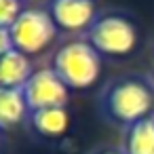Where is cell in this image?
Instances as JSON below:
<instances>
[{"instance_id": "obj_9", "label": "cell", "mask_w": 154, "mask_h": 154, "mask_svg": "<svg viewBox=\"0 0 154 154\" xmlns=\"http://www.w3.org/2000/svg\"><path fill=\"white\" fill-rule=\"evenodd\" d=\"M28 101L21 89H0V129L17 127L28 116Z\"/></svg>"}, {"instance_id": "obj_8", "label": "cell", "mask_w": 154, "mask_h": 154, "mask_svg": "<svg viewBox=\"0 0 154 154\" xmlns=\"http://www.w3.org/2000/svg\"><path fill=\"white\" fill-rule=\"evenodd\" d=\"M32 127L45 137H59L70 127V114L66 108H42L30 112Z\"/></svg>"}, {"instance_id": "obj_11", "label": "cell", "mask_w": 154, "mask_h": 154, "mask_svg": "<svg viewBox=\"0 0 154 154\" xmlns=\"http://www.w3.org/2000/svg\"><path fill=\"white\" fill-rule=\"evenodd\" d=\"M21 13V0H0V28H11Z\"/></svg>"}, {"instance_id": "obj_10", "label": "cell", "mask_w": 154, "mask_h": 154, "mask_svg": "<svg viewBox=\"0 0 154 154\" xmlns=\"http://www.w3.org/2000/svg\"><path fill=\"white\" fill-rule=\"evenodd\" d=\"M125 154H154V118L152 116L127 129Z\"/></svg>"}, {"instance_id": "obj_5", "label": "cell", "mask_w": 154, "mask_h": 154, "mask_svg": "<svg viewBox=\"0 0 154 154\" xmlns=\"http://www.w3.org/2000/svg\"><path fill=\"white\" fill-rule=\"evenodd\" d=\"M21 91L30 106V112L42 108H66L68 101V87L53 68L34 70Z\"/></svg>"}, {"instance_id": "obj_2", "label": "cell", "mask_w": 154, "mask_h": 154, "mask_svg": "<svg viewBox=\"0 0 154 154\" xmlns=\"http://www.w3.org/2000/svg\"><path fill=\"white\" fill-rule=\"evenodd\" d=\"M152 106H154L152 89L137 78L118 80L103 95L106 112L112 118H116L120 122H127L129 127L148 118V112L152 110Z\"/></svg>"}, {"instance_id": "obj_6", "label": "cell", "mask_w": 154, "mask_h": 154, "mask_svg": "<svg viewBox=\"0 0 154 154\" xmlns=\"http://www.w3.org/2000/svg\"><path fill=\"white\" fill-rule=\"evenodd\" d=\"M49 13L55 26L66 32H78L91 28L93 21L97 19L93 0H51Z\"/></svg>"}, {"instance_id": "obj_4", "label": "cell", "mask_w": 154, "mask_h": 154, "mask_svg": "<svg viewBox=\"0 0 154 154\" xmlns=\"http://www.w3.org/2000/svg\"><path fill=\"white\" fill-rule=\"evenodd\" d=\"M89 42L99 55H127L137 45V28L122 15L106 13L89 28Z\"/></svg>"}, {"instance_id": "obj_13", "label": "cell", "mask_w": 154, "mask_h": 154, "mask_svg": "<svg viewBox=\"0 0 154 154\" xmlns=\"http://www.w3.org/2000/svg\"><path fill=\"white\" fill-rule=\"evenodd\" d=\"M97 154H120V152H114V150H103V152H97Z\"/></svg>"}, {"instance_id": "obj_12", "label": "cell", "mask_w": 154, "mask_h": 154, "mask_svg": "<svg viewBox=\"0 0 154 154\" xmlns=\"http://www.w3.org/2000/svg\"><path fill=\"white\" fill-rule=\"evenodd\" d=\"M13 51V38H11V30L9 28H0V57L5 53Z\"/></svg>"}, {"instance_id": "obj_3", "label": "cell", "mask_w": 154, "mask_h": 154, "mask_svg": "<svg viewBox=\"0 0 154 154\" xmlns=\"http://www.w3.org/2000/svg\"><path fill=\"white\" fill-rule=\"evenodd\" d=\"M13 38V49L32 57L42 53L57 36V26L49 11L45 9H23L17 21L9 28Z\"/></svg>"}, {"instance_id": "obj_1", "label": "cell", "mask_w": 154, "mask_h": 154, "mask_svg": "<svg viewBox=\"0 0 154 154\" xmlns=\"http://www.w3.org/2000/svg\"><path fill=\"white\" fill-rule=\"evenodd\" d=\"M51 68L68 89H89L101 74V57L89 40H72L55 51Z\"/></svg>"}, {"instance_id": "obj_7", "label": "cell", "mask_w": 154, "mask_h": 154, "mask_svg": "<svg viewBox=\"0 0 154 154\" xmlns=\"http://www.w3.org/2000/svg\"><path fill=\"white\" fill-rule=\"evenodd\" d=\"M34 74L30 57L13 49L0 57V89H23Z\"/></svg>"}]
</instances>
